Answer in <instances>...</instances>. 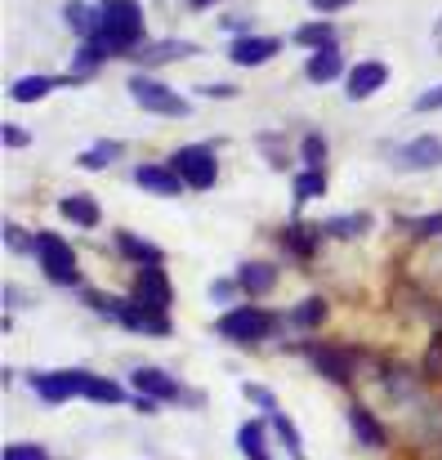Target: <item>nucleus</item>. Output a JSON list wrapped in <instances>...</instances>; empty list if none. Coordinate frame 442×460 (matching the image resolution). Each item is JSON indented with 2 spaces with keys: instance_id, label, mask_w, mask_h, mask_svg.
I'll return each instance as SVG.
<instances>
[{
  "instance_id": "1",
  "label": "nucleus",
  "mask_w": 442,
  "mask_h": 460,
  "mask_svg": "<svg viewBox=\"0 0 442 460\" xmlns=\"http://www.w3.org/2000/svg\"><path fill=\"white\" fill-rule=\"evenodd\" d=\"M99 40L121 58L135 54L144 40V4L139 0H103L99 4Z\"/></svg>"
},
{
  "instance_id": "2",
  "label": "nucleus",
  "mask_w": 442,
  "mask_h": 460,
  "mask_svg": "<svg viewBox=\"0 0 442 460\" xmlns=\"http://www.w3.org/2000/svg\"><path fill=\"white\" fill-rule=\"evenodd\" d=\"M126 90H130V99H135L144 112H156V117H188V112H192V103H188L183 94H174L165 81H156L152 72H135V76L126 81Z\"/></svg>"
},
{
  "instance_id": "3",
  "label": "nucleus",
  "mask_w": 442,
  "mask_h": 460,
  "mask_svg": "<svg viewBox=\"0 0 442 460\" xmlns=\"http://www.w3.org/2000/svg\"><path fill=\"white\" fill-rule=\"evenodd\" d=\"M165 165L183 179V188H197V192L215 188V179H219V156H215V148H206V144H183V148H174Z\"/></svg>"
},
{
  "instance_id": "4",
  "label": "nucleus",
  "mask_w": 442,
  "mask_h": 460,
  "mask_svg": "<svg viewBox=\"0 0 442 460\" xmlns=\"http://www.w3.org/2000/svg\"><path fill=\"white\" fill-rule=\"evenodd\" d=\"M36 260H40V273H45L54 287H81L76 251H72L58 233H40V237H36Z\"/></svg>"
},
{
  "instance_id": "5",
  "label": "nucleus",
  "mask_w": 442,
  "mask_h": 460,
  "mask_svg": "<svg viewBox=\"0 0 442 460\" xmlns=\"http://www.w3.org/2000/svg\"><path fill=\"white\" fill-rule=\"evenodd\" d=\"M269 331H273V317L255 305H242V308H233V313H224L219 326H215V335H224L233 344H260V340H269Z\"/></svg>"
},
{
  "instance_id": "6",
  "label": "nucleus",
  "mask_w": 442,
  "mask_h": 460,
  "mask_svg": "<svg viewBox=\"0 0 442 460\" xmlns=\"http://www.w3.org/2000/svg\"><path fill=\"white\" fill-rule=\"evenodd\" d=\"M85 380H90V371H81V367H76V371H36V376H31V389L40 394V402L58 407V402L85 394Z\"/></svg>"
},
{
  "instance_id": "7",
  "label": "nucleus",
  "mask_w": 442,
  "mask_h": 460,
  "mask_svg": "<svg viewBox=\"0 0 442 460\" xmlns=\"http://www.w3.org/2000/svg\"><path fill=\"white\" fill-rule=\"evenodd\" d=\"M135 300L144 308H152V313H170L174 287H170V278H165L161 264H144V269L135 273Z\"/></svg>"
},
{
  "instance_id": "8",
  "label": "nucleus",
  "mask_w": 442,
  "mask_h": 460,
  "mask_svg": "<svg viewBox=\"0 0 442 460\" xmlns=\"http://www.w3.org/2000/svg\"><path fill=\"white\" fill-rule=\"evenodd\" d=\"M282 54V40L278 36H255V31H246V36H237L233 45H228V58L237 63V67H264V63H273Z\"/></svg>"
},
{
  "instance_id": "9",
  "label": "nucleus",
  "mask_w": 442,
  "mask_h": 460,
  "mask_svg": "<svg viewBox=\"0 0 442 460\" xmlns=\"http://www.w3.org/2000/svg\"><path fill=\"white\" fill-rule=\"evenodd\" d=\"M313 358V367H317V376H326V380H335V385H349L353 380V371H358V349H340V344H326V349H313L308 353Z\"/></svg>"
},
{
  "instance_id": "10",
  "label": "nucleus",
  "mask_w": 442,
  "mask_h": 460,
  "mask_svg": "<svg viewBox=\"0 0 442 460\" xmlns=\"http://www.w3.org/2000/svg\"><path fill=\"white\" fill-rule=\"evenodd\" d=\"M393 165H398V170H438L442 165V139H434V135L407 139V144L393 153Z\"/></svg>"
},
{
  "instance_id": "11",
  "label": "nucleus",
  "mask_w": 442,
  "mask_h": 460,
  "mask_svg": "<svg viewBox=\"0 0 442 460\" xmlns=\"http://www.w3.org/2000/svg\"><path fill=\"white\" fill-rule=\"evenodd\" d=\"M130 385H135V394H147V398H156V402H174V398H183L179 380L165 376L161 367H135V371H130Z\"/></svg>"
},
{
  "instance_id": "12",
  "label": "nucleus",
  "mask_w": 442,
  "mask_h": 460,
  "mask_svg": "<svg viewBox=\"0 0 442 460\" xmlns=\"http://www.w3.org/2000/svg\"><path fill=\"white\" fill-rule=\"evenodd\" d=\"M380 85H389V67H385V63H376V58H367V63H358V67L349 72L344 94H349L353 103H362V99L380 94Z\"/></svg>"
},
{
  "instance_id": "13",
  "label": "nucleus",
  "mask_w": 442,
  "mask_h": 460,
  "mask_svg": "<svg viewBox=\"0 0 442 460\" xmlns=\"http://www.w3.org/2000/svg\"><path fill=\"white\" fill-rule=\"evenodd\" d=\"M135 183L152 192V197H179L183 192V179L170 170V165H156V161H144V165H135Z\"/></svg>"
},
{
  "instance_id": "14",
  "label": "nucleus",
  "mask_w": 442,
  "mask_h": 460,
  "mask_svg": "<svg viewBox=\"0 0 442 460\" xmlns=\"http://www.w3.org/2000/svg\"><path fill=\"white\" fill-rule=\"evenodd\" d=\"M237 287H242L246 296H255V300L273 296V287H278V264H269V260L242 264V269H237Z\"/></svg>"
},
{
  "instance_id": "15",
  "label": "nucleus",
  "mask_w": 442,
  "mask_h": 460,
  "mask_svg": "<svg viewBox=\"0 0 442 460\" xmlns=\"http://www.w3.org/2000/svg\"><path fill=\"white\" fill-rule=\"evenodd\" d=\"M192 54H197V45H192V40H156V45L135 49V58H139V72H152V67H161V63L192 58Z\"/></svg>"
},
{
  "instance_id": "16",
  "label": "nucleus",
  "mask_w": 442,
  "mask_h": 460,
  "mask_svg": "<svg viewBox=\"0 0 442 460\" xmlns=\"http://www.w3.org/2000/svg\"><path fill=\"white\" fill-rule=\"evenodd\" d=\"M58 210H63V219H72L76 228H99V219H103V210H99V201H94L90 192H72V197H63Z\"/></svg>"
},
{
  "instance_id": "17",
  "label": "nucleus",
  "mask_w": 442,
  "mask_h": 460,
  "mask_svg": "<svg viewBox=\"0 0 442 460\" xmlns=\"http://www.w3.org/2000/svg\"><path fill=\"white\" fill-rule=\"evenodd\" d=\"M349 425H353V434H358V443L362 447H385L389 443V434H385V425L371 416V407H362V402H353L349 407Z\"/></svg>"
},
{
  "instance_id": "18",
  "label": "nucleus",
  "mask_w": 442,
  "mask_h": 460,
  "mask_svg": "<svg viewBox=\"0 0 442 460\" xmlns=\"http://www.w3.org/2000/svg\"><path fill=\"white\" fill-rule=\"evenodd\" d=\"M63 22H67L81 40H94V36H99V4L72 0V4H63Z\"/></svg>"
},
{
  "instance_id": "19",
  "label": "nucleus",
  "mask_w": 442,
  "mask_h": 460,
  "mask_svg": "<svg viewBox=\"0 0 442 460\" xmlns=\"http://www.w3.org/2000/svg\"><path fill=\"white\" fill-rule=\"evenodd\" d=\"M340 72H344V54H340V49H317V54L304 63V76H308L313 85H331Z\"/></svg>"
},
{
  "instance_id": "20",
  "label": "nucleus",
  "mask_w": 442,
  "mask_h": 460,
  "mask_svg": "<svg viewBox=\"0 0 442 460\" xmlns=\"http://www.w3.org/2000/svg\"><path fill=\"white\" fill-rule=\"evenodd\" d=\"M108 58H117V54H112L99 36H94V40H81V49L72 54V72H76V76H94Z\"/></svg>"
},
{
  "instance_id": "21",
  "label": "nucleus",
  "mask_w": 442,
  "mask_h": 460,
  "mask_svg": "<svg viewBox=\"0 0 442 460\" xmlns=\"http://www.w3.org/2000/svg\"><path fill=\"white\" fill-rule=\"evenodd\" d=\"M117 251H121L126 260H135L139 269H144V264H161V260H165V251H161L156 242H144V237H135V233H126V228L117 233Z\"/></svg>"
},
{
  "instance_id": "22",
  "label": "nucleus",
  "mask_w": 442,
  "mask_h": 460,
  "mask_svg": "<svg viewBox=\"0 0 442 460\" xmlns=\"http://www.w3.org/2000/svg\"><path fill=\"white\" fill-rule=\"evenodd\" d=\"M282 242L291 246L299 260H313V251H317V242H326V233H322V224H299L295 219L291 228L282 233Z\"/></svg>"
},
{
  "instance_id": "23",
  "label": "nucleus",
  "mask_w": 442,
  "mask_h": 460,
  "mask_svg": "<svg viewBox=\"0 0 442 460\" xmlns=\"http://www.w3.org/2000/svg\"><path fill=\"white\" fill-rule=\"evenodd\" d=\"M58 90V76H18L13 85H9V99L13 103H40L45 94H54Z\"/></svg>"
},
{
  "instance_id": "24",
  "label": "nucleus",
  "mask_w": 442,
  "mask_h": 460,
  "mask_svg": "<svg viewBox=\"0 0 442 460\" xmlns=\"http://www.w3.org/2000/svg\"><path fill=\"white\" fill-rule=\"evenodd\" d=\"M264 434H269V425H264V420H246V425L237 429V452H242L246 460H273L269 456Z\"/></svg>"
},
{
  "instance_id": "25",
  "label": "nucleus",
  "mask_w": 442,
  "mask_h": 460,
  "mask_svg": "<svg viewBox=\"0 0 442 460\" xmlns=\"http://www.w3.org/2000/svg\"><path fill=\"white\" fill-rule=\"evenodd\" d=\"M81 398L103 402V407H121V402H126V389H121L117 380H108V376H94V371H90V380H85V394H81Z\"/></svg>"
},
{
  "instance_id": "26",
  "label": "nucleus",
  "mask_w": 442,
  "mask_h": 460,
  "mask_svg": "<svg viewBox=\"0 0 442 460\" xmlns=\"http://www.w3.org/2000/svg\"><path fill=\"white\" fill-rule=\"evenodd\" d=\"M291 326L295 331H317V326H326V300H322V296L299 300V305L291 308Z\"/></svg>"
},
{
  "instance_id": "27",
  "label": "nucleus",
  "mask_w": 442,
  "mask_h": 460,
  "mask_svg": "<svg viewBox=\"0 0 442 460\" xmlns=\"http://www.w3.org/2000/svg\"><path fill=\"white\" fill-rule=\"evenodd\" d=\"M295 45H308L313 54L335 49V27L331 22H304V27H295Z\"/></svg>"
},
{
  "instance_id": "28",
  "label": "nucleus",
  "mask_w": 442,
  "mask_h": 460,
  "mask_svg": "<svg viewBox=\"0 0 442 460\" xmlns=\"http://www.w3.org/2000/svg\"><path fill=\"white\" fill-rule=\"evenodd\" d=\"M367 228H371V215H367V210H362V215H335V219L322 224L326 237H344V242H349V237H362Z\"/></svg>"
},
{
  "instance_id": "29",
  "label": "nucleus",
  "mask_w": 442,
  "mask_h": 460,
  "mask_svg": "<svg viewBox=\"0 0 442 460\" xmlns=\"http://www.w3.org/2000/svg\"><path fill=\"white\" fill-rule=\"evenodd\" d=\"M295 201L304 206V201H317L322 192H326V170H299L295 174Z\"/></svg>"
},
{
  "instance_id": "30",
  "label": "nucleus",
  "mask_w": 442,
  "mask_h": 460,
  "mask_svg": "<svg viewBox=\"0 0 442 460\" xmlns=\"http://www.w3.org/2000/svg\"><path fill=\"white\" fill-rule=\"evenodd\" d=\"M269 420H273V429H278L282 447L291 452V460H308L304 456V443H299V425H295L291 416H282V411H278V416H269Z\"/></svg>"
},
{
  "instance_id": "31",
  "label": "nucleus",
  "mask_w": 442,
  "mask_h": 460,
  "mask_svg": "<svg viewBox=\"0 0 442 460\" xmlns=\"http://www.w3.org/2000/svg\"><path fill=\"white\" fill-rule=\"evenodd\" d=\"M117 156H121V144H108V139H103V144L85 148V153L76 156V161H81V170H108Z\"/></svg>"
},
{
  "instance_id": "32",
  "label": "nucleus",
  "mask_w": 442,
  "mask_h": 460,
  "mask_svg": "<svg viewBox=\"0 0 442 460\" xmlns=\"http://www.w3.org/2000/svg\"><path fill=\"white\" fill-rule=\"evenodd\" d=\"M326 135H304L299 139V156H304V170H326Z\"/></svg>"
},
{
  "instance_id": "33",
  "label": "nucleus",
  "mask_w": 442,
  "mask_h": 460,
  "mask_svg": "<svg viewBox=\"0 0 442 460\" xmlns=\"http://www.w3.org/2000/svg\"><path fill=\"white\" fill-rule=\"evenodd\" d=\"M420 376L425 380H442V326L429 335V344H425V362H420Z\"/></svg>"
},
{
  "instance_id": "34",
  "label": "nucleus",
  "mask_w": 442,
  "mask_h": 460,
  "mask_svg": "<svg viewBox=\"0 0 442 460\" xmlns=\"http://www.w3.org/2000/svg\"><path fill=\"white\" fill-rule=\"evenodd\" d=\"M402 228L416 237V242H429V237H442V210L438 215H420V219H402Z\"/></svg>"
},
{
  "instance_id": "35",
  "label": "nucleus",
  "mask_w": 442,
  "mask_h": 460,
  "mask_svg": "<svg viewBox=\"0 0 442 460\" xmlns=\"http://www.w3.org/2000/svg\"><path fill=\"white\" fill-rule=\"evenodd\" d=\"M0 460H49V452L40 443H9Z\"/></svg>"
},
{
  "instance_id": "36",
  "label": "nucleus",
  "mask_w": 442,
  "mask_h": 460,
  "mask_svg": "<svg viewBox=\"0 0 442 460\" xmlns=\"http://www.w3.org/2000/svg\"><path fill=\"white\" fill-rule=\"evenodd\" d=\"M4 246H9L13 255H22V251H36V237H27L18 224H4Z\"/></svg>"
},
{
  "instance_id": "37",
  "label": "nucleus",
  "mask_w": 442,
  "mask_h": 460,
  "mask_svg": "<svg viewBox=\"0 0 442 460\" xmlns=\"http://www.w3.org/2000/svg\"><path fill=\"white\" fill-rule=\"evenodd\" d=\"M246 398H251V402H255L260 411L278 416V398H273V389H264V385H255V380H251V385H246Z\"/></svg>"
},
{
  "instance_id": "38",
  "label": "nucleus",
  "mask_w": 442,
  "mask_h": 460,
  "mask_svg": "<svg viewBox=\"0 0 442 460\" xmlns=\"http://www.w3.org/2000/svg\"><path fill=\"white\" fill-rule=\"evenodd\" d=\"M0 139H4V148H27V144H31V135H27V130H18V126H4V130H0Z\"/></svg>"
},
{
  "instance_id": "39",
  "label": "nucleus",
  "mask_w": 442,
  "mask_h": 460,
  "mask_svg": "<svg viewBox=\"0 0 442 460\" xmlns=\"http://www.w3.org/2000/svg\"><path fill=\"white\" fill-rule=\"evenodd\" d=\"M434 108H442V85H434V90H425V94L416 99V112H434Z\"/></svg>"
},
{
  "instance_id": "40",
  "label": "nucleus",
  "mask_w": 442,
  "mask_h": 460,
  "mask_svg": "<svg viewBox=\"0 0 442 460\" xmlns=\"http://www.w3.org/2000/svg\"><path fill=\"white\" fill-rule=\"evenodd\" d=\"M197 94H206V99H237V85H224L219 81V85H201Z\"/></svg>"
},
{
  "instance_id": "41",
  "label": "nucleus",
  "mask_w": 442,
  "mask_h": 460,
  "mask_svg": "<svg viewBox=\"0 0 442 460\" xmlns=\"http://www.w3.org/2000/svg\"><path fill=\"white\" fill-rule=\"evenodd\" d=\"M233 291H242V287H237V278H233V282H228V278H224V282H210V300H215V305H219V300H228Z\"/></svg>"
},
{
  "instance_id": "42",
  "label": "nucleus",
  "mask_w": 442,
  "mask_h": 460,
  "mask_svg": "<svg viewBox=\"0 0 442 460\" xmlns=\"http://www.w3.org/2000/svg\"><path fill=\"white\" fill-rule=\"evenodd\" d=\"M317 13H335V9H349V4H358V0H308Z\"/></svg>"
},
{
  "instance_id": "43",
  "label": "nucleus",
  "mask_w": 442,
  "mask_h": 460,
  "mask_svg": "<svg viewBox=\"0 0 442 460\" xmlns=\"http://www.w3.org/2000/svg\"><path fill=\"white\" fill-rule=\"evenodd\" d=\"M130 407H135V411H144V416H152V411H156V398H147V394H135V398H130Z\"/></svg>"
},
{
  "instance_id": "44",
  "label": "nucleus",
  "mask_w": 442,
  "mask_h": 460,
  "mask_svg": "<svg viewBox=\"0 0 442 460\" xmlns=\"http://www.w3.org/2000/svg\"><path fill=\"white\" fill-rule=\"evenodd\" d=\"M188 4H192V9H215L219 0H188Z\"/></svg>"
}]
</instances>
